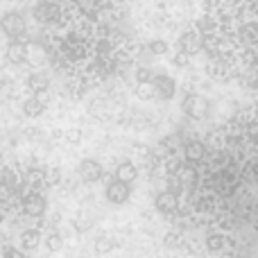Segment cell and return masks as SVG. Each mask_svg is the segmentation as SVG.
<instances>
[{"instance_id":"277c9868","label":"cell","mask_w":258,"mask_h":258,"mask_svg":"<svg viewBox=\"0 0 258 258\" xmlns=\"http://www.w3.org/2000/svg\"><path fill=\"white\" fill-rule=\"evenodd\" d=\"M80 179L86 183H95L102 179V165L93 159H84L80 163Z\"/></svg>"},{"instance_id":"ac0fdd59","label":"cell","mask_w":258,"mask_h":258,"mask_svg":"<svg viewBox=\"0 0 258 258\" xmlns=\"http://www.w3.org/2000/svg\"><path fill=\"white\" fill-rule=\"evenodd\" d=\"M150 52L152 54H165V52H168V43H165L163 39L150 41Z\"/></svg>"},{"instance_id":"2e32d148","label":"cell","mask_w":258,"mask_h":258,"mask_svg":"<svg viewBox=\"0 0 258 258\" xmlns=\"http://www.w3.org/2000/svg\"><path fill=\"white\" fill-rule=\"evenodd\" d=\"M27 84H30L32 91H45V89H48V84H50V80H48L45 75H41V73H39V75H32Z\"/></svg>"},{"instance_id":"7c38bea8","label":"cell","mask_w":258,"mask_h":258,"mask_svg":"<svg viewBox=\"0 0 258 258\" xmlns=\"http://www.w3.org/2000/svg\"><path fill=\"white\" fill-rule=\"evenodd\" d=\"M179 45H181L183 52H197L200 50V36L195 34V32H186V34L179 39Z\"/></svg>"},{"instance_id":"44dd1931","label":"cell","mask_w":258,"mask_h":258,"mask_svg":"<svg viewBox=\"0 0 258 258\" xmlns=\"http://www.w3.org/2000/svg\"><path fill=\"white\" fill-rule=\"evenodd\" d=\"M181 177H179V174H177V177H174V172H170V177H168V190H172V192H177V195H179V192H181Z\"/></svg>"},{"instance_id":"3957f363","label":"cell","mask_w":258,"mask_h":258,"mask_svg":"<svg viewBox=\"0 0 258 258\" xmlns=\"http://www.w3.org/2000/svg\"><path fill=\"white\" fill-rule=\"evenodd\" d=\"M183 113L190 118H202L206 111H209V102H206L204 98H200V95H188L186 100H183L181 104Z\"/></svg>"},{"instance_id":"52a82bcc","label":"cell","mask_w":258,"mask_h":258,"mask_svg":"<svg viewBox=\"0 0 258 258\" xmlns=\"http://www.w3.org/2000/svg\"><path fill=\"white\" fill-rule=\"evenodd\" d=\"M154 206H156V211H161V213H172V211H177L179 209V200H177V192H172V190H163V192H159L156 195V200H154Z\"/></svg>"},{"instance_id":"8fae6325","label":"cell","mask_w":258,"mask_h":258,"mask_svg":"<svg viewBox=\"0 0 258 258\" xmlns=\"http://www.w3.org/2000/svg\"><path fill=\"white\" fill-rule=\"evenodd\" d=\"M43 109H45V102L41 98H30L23 102V113L27 118H39L43 113Z\"/></svg>"},{"instance_id":"7a4b0ae2","label":"cell","mask_w":258,"mask_h":258,"mask_svg":"<svg viewBox=\"0 0 258 258\" xmlns=\"http://www.w3.org/2000/svg\"><path fill=\"white\" fill-rule=\"evenodd\" d=\"M104 197H107V202H111V204H116V206L125 204L129 200V183L120 181V179H113L107 186V190H104Z\"/></svg>"},{"instance_id":"9c48e42d","label":"cell","mask_w":258,"mask_h":258,"mask_svg":"<svg viewBox=\"0 0 258 258\" xmlns=\"http://www.w3.org/2000/svg\"><path fill=\"white\" fill-rule=\"evenodd\" d=\"M138 177V168L132 163V161H120L116 168V179L120 181H127V183H134Z\"/></svg>"},{"instance_id":"8992f818","label":"cell","mask_w":258,"mask_h":258,"mask_svg":"<svg viewBox=\"0 0 258 258\" xmlns=\"http://www.w3.org/2000/svg\"><path fill=\"white\" fill-rule=\"evenodd\" d=\"M23 211H25V215H30V218H41V215L45 213V200L41 195H36V192L25 195L23 197Z\"/></svg>"},{"instance_id":"7402d4cb","label":"cell","mask_w":258,"mask_h":258,"mask_svg":"<svg viewBox=\"0 0 258 258\" xmlns=\"http://www.w3.org/2000/svg\"><path fill=\"white\" fill-rule=\"evenodd\" d=\"M152 77H154V75H152L150 68H138V71H136V82H138V84H141V82H152Z\"/></svg>"},{"instance_id":"6da1fadb","label":"cell","mask_w":258,"mask_h":258,"mask_svg":"<svg viewBox=\"0 0 258 258\" xmlns=\"http://www.w3.org/2000/svg\"><path fill=\"white\" fill-rule=\"evenodd\" d=\"M0 27H3V32L7 36H12V39H18V36L25 34L27 23H25V18H23L18 12H9V14H5V16H3V21H0Z\"/></svg>"},{"instance_id":"603a6c76","label":"cell","mask_w":258,"mask_h":258,"mask_svg":"<svg viewBox=\"0 0 258 258\" xmlns=\"http://www.w3.org/2000/svg\"><path fill=\"white\" fill-rule=\"evenodd\" d=\"M179 145V136L177 134H172V136H165L163 141H161V150H168V147H177Z\"/></svg>"},{"instance_id":"484cf974","label":"cell","mask_w":258,"mask_h":258,"mask_svg":"<svg viewBox=\"0 0 258 258\" xmlns=\"http://www.w3.org/2000/svg\"><path fill=\"white\" fill-rule=\"evenodd\" d=\"M172 63H174V66H186V63H188V57H186L183 52H179V54H174Z\"/></svg>"},{"instance_id":"5bb4252c","label":"cell","mask_w":258,"mask_h":258,"mask_svg":"<svg viewBox=\"0 0 258 258\" xmlns=\"http://www.w3.org/2000/svg\"><path fill=\"white\" fill-rule=\"evenodd\" d=\"M204 156V147L200 143H188L186 145V159L188 161H200Z\"/></svg>"},{"instance_id":"cb8c5ba5","label":"cell","mask_w":258,"mask_h":258,"mask_svg":"<svg viewBox=\"0 0 258 258\" xmlns=\"http://www.w3.org/2000/svg\"><path fill=\"white\" fill-rule=\"evenodd\" d=\"M163 245L168 247V249H172V247H177V245H179V233H165V238H163Z\"/></svg>"},{"instance_id":"30bf717a","label":"cell","mask_w":258,"mask_h":258,"mask_svg":"<svg viewBox=\"0 0 258 258\" xmlns=\"http://www.w3.org/2000/svg\"><path fill=\"white\" fill-rule=\"evenodd\" d=\"M39 242H41L39 229H27V231L21 233V247H23V251L36 249V247H39Z\"/></svg>"},{"instance_id":"d4e9b609","label":"cell","mask_w":258,"mask_h":258,"mask_svg":"<svg viewBox=\"0 0 258 258\" xmlns=\"http://www.w3.org/2000/svg\"><path fill=\"white\" fill-rule=\"evenodd\" d=\"M59 179H61V172H59V170H52V172H45V183H50V186H57Z\"/></svg>"},{"instance_id":"83f0119b","label":"cell","mask_w":258,"mask_h":258,"mask_svg":"<svg viewBox=\"0 0 258 258\" xmlns=\"http://www.w3.org/2000/svg\"><path fill=\"white\" fill-rule=\"evenodd\" d=\"M3 86H5V80H3V77H0V91H3Z\"/></svg>"},{"instance_id":"d6986e66","label":"cell","mask_w":258,"mask_h":258,"mask_svg":"<svg viewBox=\"0 0 258 258\" xmlns=\"http://www.w3.org/2000/svg\"><path fill=\"white\" fill-rule=\"evenodd\" d=\"M66 141L71 143V145H77V143H82V138H84V134H82V129H77V127H73V129H68L66 134Z\"/></svg>"},{"instance_id":"e0dca14e","label":"cell","mask_w":258,"mask_h":258,"mask_svg":"<svg viewBox=\"0 0 258 258\" xmlns=\"http://www.w3.org/2000/svg\"><path fill=\"white\" fill-rule=\"evenodd\" d=\"M136 93H138V98L141 100H150L152 95H156L154 93V82H141L138 89H136Z\"/></svg>"},{"instance_id":"5b68a950","label":"cell","mask_w":258,"mask_h":258,"mask_svg":"<svg viewBox=\"0 0 258 258\" xmlns=\"http://www.w3.org/2000/svg\"><path fill=\"white\" fill-rule=\"evenodd\" d=\"M174 91H177V82H174L172 77H168V75H156L154 77V93H156V98L170 100L174 95Z\"/></svg>"},{"instance_id":"ba28073f","label":"cell","mask_w":258,"mask_h":258,"mask_svg":"<svg viewBox=\"0 0 258 258\" xmlns=\"http://www.w3.org/2000/svg\"><path fill=\"white\" fill-rule=\"evenodd\" d=\"M7 61L9 63H23L27 59V43H21V41H12L7 45Z\"/></svg>"},{"instance_id":"4316f807","label":"cell","mask_w":258,"mask_h":258,"mask_svg":"<svg viewBox=\"0 0 258 258\" xmlns=\"http://www.w3.org/2000/svg\"><path fill=\"white\" fill-rule=\"evenodd\" d=\"M91 224L89 222H84V220H80V222H77V231H84V229H89Z\"/></svg>"},{"instance_id":"9a60e30c","label":"cell","mask_w":258,"mask_h":258,"mask_svg":"<svg viewBox=\"0 0 258 258\" xmlns=\"http://www.w3.org/2000/svg\"><path fill=\"white\" fill-rule=\"evenodd\" d=\"M45 247H48L50 251H59L63 247V240H61V236H59L57 231H50L48 236H45Z\"/></svg>"},{"instance_id":"ffe728a7","label":"cell","mask_w":258,"mask_h":258,"mask_svg":"<svg viewBox=\"0 0 258 258\" xmlns=\"http://www.w3.org/2000/svg\"><path fill=\"white\" fill-rule=\"evenodd\" d=\"M113 249V242L109 240V238H98L95 240V251L98 254H107V251H111Z\"/></svg>"},{"instance_id":"4fadbf2b","label":"cell","mask_w":258,"mask_h":258,"mask_svg":"<svg viewBox=\"0 0 258 258\" xmlns=\"http://www.w3.org/2000/svg\"><path fill=\"white\" fill-rule=\"evenodd\" d=\"M3 186L7 188L9 192H16L18 190V174L14 168H5L3 170Z\"/></svg>"}]
</instances>
